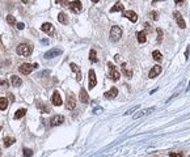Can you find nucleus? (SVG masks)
<instances>
[{"mask_svg": "<svg viewBox=\"0 0 190 157\" xmlns=\"http://www.w3.org/2000/svg\"><path fill=\"white\" fill-rule=\"evenodd\" d=\"M32 51L33 47L29 43H20L16 47V52L18 55H21V56H29V55H32Z\"/></svg>", "mask_w": 190, "mask_h": 157, "instance_id": "f257e3e1", "label": "nucleus"}, {"mask_svg": "<svg viewBox=\"0 0 190 157\" xmlns=\"http://www.w3.org/2000/svg\"><path fill=\"white\" fill-rule=\"evenodd\" d=\"M121 37H122V29L119 26H113L110 30V39L113 42H117L121 39Z\"/></svg>", "mask_w": 190, "mask_h": 157, "instance_id": "f03ea898", "label": "nucleus"}, {"mask_svg": "<svg viewBox=\"0 0 190 157\" xmlns=\"http://www.w3.org/2000/svg\"><path fill=\"white\" fill-rule=\"evenodd\" d=\"M68 7H70V9L74 13H80L83 11V5H81V1H79V0H75V1H70L68 3Z\"/></svg>", "mask_w": 190, "mask_h": 157, "instance_id": "7ed1b4c3", "label": "nucleus"}, {"mask_svg": "<svg viewBox=\"0 0 190 157\" xmlns=\"http://www.w3.org/2000/svg\"><path fill=\"white\" fill-rule=\"evenodd\" d=\"M66 107L68 110H74L76 107V100H75V96L72 93H68L67 101H66Z\"/></svg>", "mask_w": 190, "mask_h": 157, "instance_id": "20e7f679", "label": "nucleus"}, {"mask_svg": "<svg viewBox=\"0 0 190 157\" xmlns=\"http://www.w3.org/2000/svg\"><path fill=\"white\" fill-rule=\"evenodd\" d=\"M109 68H110V71H109V77L111 78L113 81H117V80H119V77H121V73L117 71V68L114 67L111 63H109Z\"/></svg>", "mask_w": 190, "mask_h": 157, "instance_id": "39448f33", "label": "nucleus"}, {"mask_svg": "<svg viewBox=\"0 0 190 157\" xmlns=\"http://www.w3.org/2000/svg\"><path fill=\"white\" fill-rule=\"evenodd\" d=\"M33 70H34V68H33V64H29V63H22L18 67L20 73H22V75H29Z\"/></svg>", "mask_w": 190, "mask_h": 157, "instance_id": "423d86ee", "label": "nucleus"}, {"mask_svg": "<svg viewBox=\"0 0 190 157\" xmlns=\"http://www.w3.org/2000/svg\"><path fill=\"white\" fill-rule=\"evenodd\" d=\"M51 102L54 106H60L62 103H63V101H62V97H60V94H59V92L58 90H54V93H52V96H51Z\"/></svg>", "mask_w": 190, "mask_h": 157, "instance_id": "0eeeda50", "label": "nucleus"}, {"mask_svg": "<svg viewBox=\"0 0 190 157\" xmlns=\"http://www.w3.org/2000/svg\"><path fill=\"white\" fill-rule=\"evenodd\" d=\"M62 52H63V51H62L60 48H51V50H49L43 55V58L45 59H51V58H55V56H58V55H60Z\"/></svg>", "mask_w": 190, "mask_h": 157, "instance_id": "6e6552de", "label": "nucleus"}, {"mask_svg": "<svg viewBox=\"0 0 190 157\" xmlns=\"http://www.w3.org/2000/svg\"><path fill=\"white\" fill-rule=\"evenodd\" d=\"M62 123H64V117L63 115H54L50 119V124L52 127L59 126V124H62Z\"/></svg>", "mask_w": 190, "mask_h": 157, "instance_id": "1a4fd4ad", "label": "nucleus"}, {"mask_svg": "<svg viewBox=\"0 0 190 157\" xmlns=\"http://www.w3.org/2000/svg\"><path fill=\"white\" fill-rule=\"evenodd\" d=\"M97 84V77H96V73H94L93 70H89V84H88V88L92 89L94 88Z\"/></svg>", "mask_w": 190, "mask_h": 157, "instance_id": "9d476101", "label": "nucleus"}, {"mask_svg": "<svg viewBox=\"0 0 190 157\" xmlns=\"http://www.w3.org/2000/svg\"><path fill=\"white\" fill-rule=\"evenodd\" d=\"M161 67L160 65H153L152 68H151V71H149V73H148V77L149 78H153V77H156V76H159L160 73H161Z\"/></svg>", "mask_w": 190, "mask_h": 157, "instance_id": "9b49d317", "label": "nucleus"}, {"mask_svg": "<svg viewBox=\"0 0 190 157\" xmlns=\"http://www.w3.org/2000/svg\"><path fill=\"white\" fill-rule=\"evenodd\" d=\"M117 94H118V89L116 87H113V88H110L108 92H105L104 93V96L108 98V100H113V98H116L117 97Z\"/></svg>", "mask_w": 190, "mask_h": 157, "instance_id": "f8f14e48", "label": "nucleus"}, {"mask_svg": "<svg viewBox=\"0 0 190 157\" xmlns=\"http://www.w3.org/2000/svg\"><path fill=\"white\" fill-rule=\"evenodd\" d=\"M173 16H175V20H176L177 24H178L180 28H181V29H185V28H186V24H185V21H183L182 16L180 15V12H175V13H173Z\"/></svg>", "mask_w": 190, "mask_h": 157, "instance_id": "ddd939ff", "label": "nucleus"}, {"mask_svg": "<svg viewBox=\"0 0 190 157\" xmlns=\"http://www.w3.org/2000/svg\"><path fill=\"white\" fill-rule=\"evenodd\" d=\"M123 17L129 18L131 22H136L138 21V15L134 11H127V12H123Z\"/></svg>", "mask_w": 190, "mask_h": 157, "instance_id": "4468645a", "label": "nucleus"}, {"mask_svg": "<svg viewBox=\"0 0 190 157\" xmlns=\"http://www.w3.org/2000/svg\"><path fill=\"white\" fill-rule=\"evenodd\" d=\"M80 101L83 103H88V102H89V96H88L85 88H81V89H80Z\"/></svg>", "mask_w": 190, "mask_h": 157, "instance_id": "2eb2a0df", "label": "nucleus"}, {"mask_svg": "<svg viewBox=\"0 0 190 157\" xmlns=\"http://www.w3.org/2000/svg\"><path fill=\"white\" fill-rule=\"evenodd\" d=\"M11 84L13 85V87H21L22 85V78H20L18 76H16V75H12L11 76Z\"/></svg>", "mask_w": 190, "mask_h": 157, "instance_id": "dca6fc26", "label": "nucleus"}, {"mask_svg": "<svg viewBox=\"0 0 190 157\" xmlns=\"http://www.w3.org/2000/svg\"><path fill=\"white\" fill-rule=\"evenodd\" d=\"M70 67H71V70L75 72V73H76V80L79 81V83H80L81 81V72H80V70H79V67L75 63H71L70 64Z\"/></svg>", "mask_w": 190, "mask_h": 157, "instance_id": "f3484780", "label": "nucleus"}, {"mask_svg": "<svg viewBox=\"0 0 190 157\" xmlns=\"http://www.w3.org/2000/svg\"><path fill=\"white\" fill-rule=\"evenodd\" d=\"M110 12L113 13V12H124V7L122 5V3L121 1H118L114 4V7H111L110 8Z\"/></svg>", "mask_w": 190, "mask_h": 157, "instance_id": "a211bd4d", "label": "nucleus"}, {"mask_svg": "<svg viewBox=\"0 0 190 157\" xmlns=\"http://www.w3.org/2000/svg\"><path fill=\"white\" fill-rule=\"evenodd\" d=\"M41 30L43 33H51L54 30V26H52V24H50V22H45V24H42V26H41Z\"/></svg>", "mask_w": 190, "mask_h": 157, "instance_id": "6ab92c4d", "label": "nucleus"}, {"mask_svg": "<svg viewBox=\"0 0 190 157\" xmlns=\"http://www.w3.org/2000/svg\"><path fill=\"white\" fill-rule=\"evenodd\" d=\"M58 20H59V22H60V24H64V25L68 24V17H67V15H66L64 12L59 13V15H58Z\"/></svg>", "mask_w": 190, "mask_h": 157, "instance_id": "aec40b11", "label": "nucleus"}, {"mask_svg": "<svg viewBox=\"0 0 190 157\" xmlns=\"http://www.w3.org/2000/svg\"><path fill=\"white\" fill-rule=\"evenodd\" d=\"M136 39L139 43H144L147 41V37H146V33L144 32H136Z\"/></svg>", "mask_w": 190, "mask_h": 157, "instance_id": "412c9836", "label": "nucleus"}, {"mask_svg": "<svg viewBox=\"0 0 190 157\" xmlns=\"http://www.w3.org/2000/svg\"><path fill=\"white\" fill-rule=\"evenodd\" d=\"M37 107L39 109V111H42V113H49V111H50V107H49L47 105L42 103L41 101H37Z\"/></svg>", "mask_w": 190, "mask_h": 157, "instance_id": "4be33fe9", "label": "nucleus"}, {"mask_svg": "<svg viewBox=\"0 0 190 157\" xmlns=\"http://www.w3.org/2000/svg\"><path fill=\"white\" fill-rule=\"evenodd\" d=\"M3 142H4V147H5V148H8V147H11L12 144L16 142V140H15V137L7 136V137H4V140H3Z\"/></svg>", "mask_w": 190, "mask_h": 157, "instance_id": "5701e85b", "label": "nucleus"}, {"mask_svg": "<svg viewBox=\"0 0 190 157\" xmlns=\"http://www.w3.org/2000/svg\"><path fill=\"white\" fill-rule=\"evenodd\" d=\"M152 58H153V60H155V62H161L163 60V55H161V52H160L159 50H155L152 52Z\"/></svg>", "mask_w": 190, "mask_h": 157, "instance_id": "b1692460", "label": "nucleus"}, {"mask_svg": "<svg viewBox=\"0 0 190 157\" xmlns=\"http://www.w3.org/2000/svg\"><path fill=\"white\" fill-rule=\"evenodd\" d=\"M8 107V100L4 97H0V110H5Z\"/></svg>", "mask_w": 190, "mask_h": 157, "instance_id": "393cba45", "label": "nucleus"}, {"mask_svg": "<svg viewBox=\"0 0 190 157\" xmlns=\"http://www.w3.org/2000/svg\"><path fill=\"white\" fill-rule=\"evenodd\" d=\"M26 114V109H18L17 111H16V114H15V119H20V118H22Z\"/></svg>", "mask_w": 190, "mask_h": 157, "instance_id": "a878e982", "label": "nucleus"}, {"mask_svg": "<svg viewBox=\"0 0 190 157\" xmlns=\"http://www.w3.org/2000/svg\"><path fill=\"white\" fill-rule=\"evenodd\" d=\"M89 60L92 63H94V62H97V54H96V50L94 48H92L89 51Z\"/></svg>", "mask_w": 190, "mask_h": 157, "instance_id": "bb28decb", "label": "nucleus"}, {"mask_svg": "<svg viewBox=\"0 0 190 157\" xmlns=\"http://www.w3.org/2000/svg\"><path fill=\"white\" fill-rule=\"evenodd\" d=\"M7 22H8L9 25H15V24H17V22H16L15 16H12V15H8V16H7Z\"/></svg>", "mask_w": 190, "mask_h": 157, "instance_id": "cd10ccee", "label": "nucleus"}, {"mask_svg": "<svg viewBox=\"0 0 190 157\" xmlns=\"http://www.w3.org/2000/svg\"><path fill=\"white\" fill-rule=\"evenodd\" d=\"M149 17L153 20V21H156V20H159V13L155 12V11H152V12H149Z\"/></svg>", "mask_w": 190, "mask_h": 157, "instance_id": "c85d7f7f", "label": "nucleus"}, {"mask_svg": "<svg viewBox=\"0 0 190 157\" xmlns=\"http://www.w3.org/2000/svg\"><path fill=\"white\" fill-rule=\"evenodd\" d=\"M157 42H159V43H160V42H161L163 41V30H161V29H159V28H157Z\"/></svg>", "mask_w": 190, "mask_h": 157, "instance_id": "c756f323", "label": "nucleus"}, {"mask_svg": "<svg viewBox=\"0 0 190 157\" xmlns=\"http://www.w3.org/2000/svg\"><path fill=\"white\" fill-rule=\"evenodd\" d=\"M33 155V150L29 148H24V157H30Z\"/></svg>", "mask_w": 190, "mask_h": 157, "instance_id": "7c9ffc66", "label": "nucleus"}, {"mask_svg": "<svg viewBox=\"0 0 190 157\" xmlns=\"http://www.w3.org/2000/svg\"><path fill=\"white\" fill-rule=\"evenodd\" d=\"M169 157H183V153L182 152H170Z\"/></svg>", "mask_w": 190, "mask_h": 157, "instance_id": "2f4dec72", "label": "nucleus"}, {"mask_svg": "<svg viewBox=\"0 0 190 157\" xmlns=\"http://www.w3.org/2000/svg\"><path fill=\"white\" fill-rule=\"evenodd\" d=\"M122 72H123L124 75H126V76H129V77L131 76V72H130V71L126 68V64H122Z\"/></svg>", "mask_w": 190, "mask_h": 157, "instance_id": "473e14b6", "label": "nucleus"}, {"mask_svg": "<svg viewBox=\"0 0 190 157\" xmlns=\"http://www.w3.org/2000/svg\"><path fill=\"white\" fill-rule=\"evenodd\" d=\"M16 25H17V29H18V30H22V29L25 28L24 22H17V24H16Z\"/></svg>", "mask_w": 190, "mask_h": 157, "instance_id": "72a5a7b5", "label": "nucleus"}, {"mask_svg": "<svg viewBox=\"0 0 190 157\" xmlns=\"http://www.w3.org/2000/svg\"><path fill=\"white\" fill-rule=\"evenodd\" d=\"M7 83H5V81L4 80H1V78H0V85H5Z\"/></svg>", "mask_w": 190, "mask_h": 157, "instance_id": "f704fd0d", "label": "nucleus"}, {"mask_svg": "<svg viewBox=\"0 0 190 157\" xmlns=\"http://www.w3.org/2000/svg\"><path fill=\"white\" fill-rule=\"evenodd\" d=\"M0 157H1V152H0Z\"/></svg>", "mask_w": 190, "mask_h": 157, "instance_id": "c9c22d12", "label": "nucleus"}, {"mask_svg": "<svg viewBox=\"0 0 190 157\" xmlns=\"http://www.w3.org/2000/svg\"><path fill=\"white\" fill-rule=\"evenodd\" d=\"M0 131H1V126H0Z\"/></svg>", "mask_w": 190, "mask_h": 157, "instance_id": "e433bc0d", "label": "nucleus"}]
</instances>
